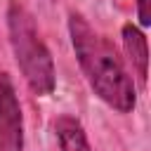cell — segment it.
<instances>
[{
    "label": "cell",
    "mask_w": 151,
    "mask_h": 151,
    "mask_svg": "<svg viewBox=\"0 0 151 151\" xmlns=\"http://www.w3.org/2000/svg\"><path fill=\"white\" fill-rule=\"evenodd\" d=\"M68 33L76 59L94 94L101 101H106L111 109L120 113H130L137 104V92L116 47L101 33H97L87 24V19L78 12L68 14Z\"/></svg>",
    "instance_id": "6da1fadb"
},
{
    "label": "cell",
    "mask_w": 151,
    "mask_h": 151,
    "mask_svg": "<svg viewBox=\"0 0 151 151\" xmlns=\"http://www.w3.org/2000/svg\"><path fill=\"white\" fill-rule=\"evenodd\" d=\"M54 130L61 151H92L80 120H76L73 116H59L54 120Z\"/></svg>",
    "instance_id": "5b68a950"
},
{
    "label": "cell",
    "mask_w": 151,
    "mask_h": 151,
    "mask_svg": "<svg viewBox=\"0 0 151 151\" xmlns=\"http://www.w3.org/2000/svg\"><path fill=\"white\" fill-rule=\"evenodd\" d=\"M137 17L144 28L151 24V0H137Z\"/></svg>",
    "instance_id": "8992f818"
},
{
    "label": "cell",
    "mask_w": 151,
    "mask_h": 151,
    "mask_svg": "<svg viewBox=\"0 0 151 151\" xmlns=\"http://www.w3.org/2000/svg\"><path fill=\"white\" fill-rule=\"evenodd\" d=\"M7 31H9V45L14 52V59L21 68L24 80L38 97H47L54 92L57 73L52 54L40 38V31L35 26L33 14L19 2L12 0L7 7Z\"/></svg>",
    "instance_id": "7a4b0ae2"
},
{
    "label": "cell",
    "mask_w": 151,
    "mask_h": 151,
    "mask_svg": "<svg viewBox=\"0 0 151 151\" xmlns=\"http://www.w3.org/2000/svg\"><path fill=\"white\" fill-rule=\"evenodd\" d=\"M123 45H125V54L139 78V83L144 85L146 83V76H149V45H146V35L132 26V24H125L123 26Z\"/></svg>",
    "instance_id": "277c9868"
},
{
    "label": "cell",
    "mask_w": 151,
    "mask_h": 151,
    "mask_svg": "<svg viewBox=\"0 0 151 151\" xmlns=\"http://www.w3.org/2000/svg\"><path fill=\"white\" fill-rule=\"evenodd\" d=\"M24 149V116L17 99L14 83L7 73H0V151Z\"/></svg>",
    "instance_id": "3957f363"
}]
</instances>
